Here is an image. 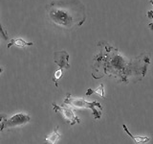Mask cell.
I'll use <instances>...</instances> for the list:
<instances>
[{"label":"cell","instance_id":"7a4b0ae2","mask_svg":"<svg viewBox=\"0 0 153 144\" xmlns=\"http://www.w3.org/2000/svg\"><path fill=\"white\" fill-rule=\"evenodd\" d=\"M64 104L74 106L76 108H81V109H90L92 110L94 118L100 119L102 117V107L97 101H93V102H88L83 98H74L72 97L70 94H67L66 98L64 100Z\"/></svg>","mask_w":153,"mask_h":144},{"label":"cell","instance_id":"30bf717a","mask_svg":"<svg viewBox=\"0 0 153 144\" xmlns=\"http://www.w3.org/2000/svg\"><path fill=\"white\" fill-rule=\"evenodd\" d=\"M7 115L6 114H0V131H3L4 129H6V124H7Z\"/></svg>","mask_w":153,"mask_h":144},{"label":"cell","instance_id":"5bb4252c","mask_svg":"<svg viewBox=\"0 0 153 144\" xmlns=\"http://www.w3.org/2000/svg\"><path fill=\"white\" fill-rule=\"evenodd\" d=\"M1 72H2V68H0V73H1Z\"/></svg>","mask_w":153,"mask_h":144},{"label":"cell","instance_id":"277c9868","mask_svg":"<svg viewBox=\"0 0 153 144\" xmlns=\"http://www.w3.org/2000/svg\"><path fill=\"white\" fill-rule=\"evenodd\" d=\"M31 116L26 113H22L19 112L13 115L11 118L8 119L7 124H6V128H13V127H19V126H23L27 123L30 122Z\"/></svg>","mask_w":153,"mask_h":144},{"label":"cell","instance_id":"8fae6325","mask_svg":"<svg viewBox=\"0 0 153 144\" xmlns=\"http://www.w3.org/2000/svg\"><path fill=\"white\" fill-rule=\"evenodd\" d=\"M93 93H97V94H99L102 98H104V97H105V95H104V86H103V85H102V84H100V85L99 86V88H96V89L93 90Z\"/></svg>","mask_w":153,"mask_h":144},{"label":"cell","instance_id":"6da1fadb","mask_svg":"<svg viewBox=\"0 0 153 144\" xmlns=\"http://www.w3.org/2000/svg\"><path fill=\"white\" fill-rule=\"evenodd\" d=\"M50 20L64 29L81 26L86 19L85 7L79 0H57L48 5Z\"/></svg>","mask_w":153,"mask_h":144},{"label":"cell","instance_id":"ba28073f","mask_svg":"<svg viewBox=\"0 0 153 144\" xmlns=\"http://www.w3.org/2000/svg\"><path fill=\"white\" fill-rule=\"evenodd\" d=\"M33 45V42H27L23 40V38H13L11 40V42L8 44V48H11L12 46H17V47H20V48H24L26 46H32Z\"/></svg>","mask_w":153,"mask_h":144},{"label":"cell","instance_id":"5b68a950","mask_svg":"<svg viewBox=\"0 0 153 144\" xmlns=\"http://www.w3.org/2000/svg\"><path fill=\"white\" fill-rule=\"evenodd\" d=\"M54 61L61 69H63V68L68 69L70 67V64L68 62H69V54L66 51L55 52Z\"/></svg>","mask_w":153,"mask_h":144},{"label":"cell","instance_id":"7c38bea8","mask_svg":"<svg viewBox=\"0 0 153 144\" xmlns=\"http://www.w3.org/2000/svg\"><path fill=\"white\" fill-rule=\"evenodd\" d=\"M0 33L2 34V36H3V38H5V40H8V35H7V33L5 32L4 29H3V27H2V25H1V23H0Z\"/></svg>","mask_w":153,"mask_h":144},{"label":"cell","instance_id":"4fadbf2b","mask_svg":"<svg viewBox=\"0 0 153 144\" xmlns=\"http://www.w3.org/2000/svg\"><path fill=\"white\" fill-rule=\"evenodd\" d=\"M149 3L152 4V6H153V0H149Z\"/></svg>","mask_w":153,"mask_h":144},{"label":"cell","instance_id":"9c48e42d","mask_svg":"<svg viewBox=\"0 0 153 144\" xmlns=\"http://www.w3.org/2000/svg\"><path fill=\"white\" fill-rule=\"evenodd\" d=\"M62 75H63V69L59 68V69L56 70L55 74H54V77H53V82L55 83L56 88H57V82H59V80L62 77Z\"/></svg>","mask_w":153,"mask_h":144},{"label":"cell","instance_id":"8992f818","mask_svg":"<svg viewBox=\"0 0 153 144\" xmlns=\"http://www.w3.org/2000/svg\"><path fill=\"white\" fill-rule=\"evenodd\" d=\"M123 130H124V132H126L129 136H130L133 140H134V142H135L136 144H146V143H147L148 141L150 140V137L149 136H134V134H132L130 132H129V130L127 129V127H126V125H123Z\"/></svg>","mask_w":153,"mask_h":144},{"label":"cell","instance_id":"52a82bcc","mask_svg":"<svg viewBox=\"0 0 153 144\" xmlns=\"http://www.w3.org/2000/svg\"><path fill=\"white\" fill-rule=\"evenodd\" d=\"M60 134L59 133V126H56L54 131H53L50 134H48L45 138V142L48 144H56L59 139L60 138Z\"/></svg>","mask_w":153,"mask_h":144},{"label":"cell","instance_id":"3957f363","mask_svg":"<svg viewBox=\"0 0 153 144\" xmlns=\"http://www.w3.org/2000/svg\"><path fill=\"white\" fill-rule=\"evenodd\" d=\"M52 106H53V110H54L56 112H60L62 114V116L64 117V119L71 125V126H73L75 124L80 123V119L75 114L74 110L71 107H69L68 105L63 104L62 106H57L56 104L53 103Z\"/></svg>","mask_w":153,"mask_h":144}]
</instances>
